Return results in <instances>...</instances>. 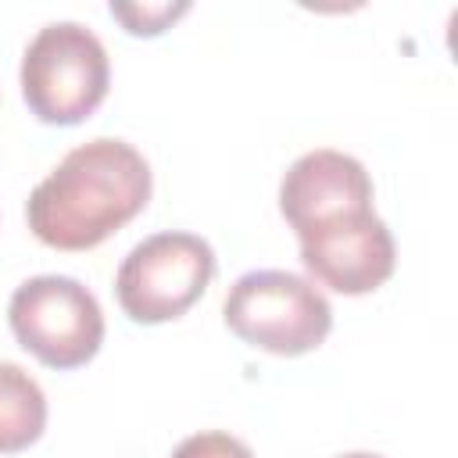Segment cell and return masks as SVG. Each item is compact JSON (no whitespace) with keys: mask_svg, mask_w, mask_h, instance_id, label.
<instances>
[{"mask_svg":"<svg viewBox=\"0 0 458 458\" xmlns=\"http://www.w3.org/2000/svg\"><path fill=\"white\" fill-rule=\"evenodd\" d=\"M172 458H254V454H250V447L243 440H236V437H229L222 429H208V433L186 437L172 451Z\"/></svg>","mask_w":458,"mask_h":458,"instance_id":"obj_10","label":"cell"},{"mask_svg":"<svg viewBox=\"0 0 458 458\" xmlns=\"http://www.w3.org/2000/svg\"><path fill=\"white\" fill-rule=\"evenodd\" d=\"M215 279V250L193 233H154L136 243L114 279L122 311L157 326L186 315Z\"/></svg>","mask_w":458,"mask_h":458,"instance_id":"obj_5","label":"cell"},{"mask_svg":"<svg viewBox=\"0 0 458 458\" xmlns=\"http://www.w3.org/2000/svg\"><path fill=\"white\" fill-rule=\"evenodd\" d=\"M186 11L190 4H111V14L132 36H157L168 29V21H175Z\"/></svg>","mask_w":458,"mask_h":458,"instance_id":"obj_9","label":"cell"},{"mask_svg":"<svg viewBox=\"0 0 458 458\" xmlns=\"http://www.w3.org/2000/svg\"><path fill=\"white\" fill-rule=\"evenodd\" d=\"M47 429V397L14 361H0V454L32 447Z\"/></svg>","mask_w":458,"mask_h":458,"instance_id":"obj_8","label":"cell"},{"mask_svg":"<svg viewBox=\"0 0 458 458\" xmlns=\"http://www.w3.org/2000/svg\"><path fill=\"white\" fill-rule=\"evenodd\" d=\"M340 458H379V454H369V451H351V454H340Z\"/></svg>","mask_w":458,"mask_h":458,"instance_id":"obj_11","label":"cell"},{"mask_svg":"<svg viewBox=\"0 0 458 458\" xmlns=\"http://www.w3.org/2000/svg\"><path fill=\"white\" fill-rule=\"evenodd\" d=\"M14 340L50 369H79L104 344V311L72 276H32L7 304Z\"/></svg>","mask_w":458,"mask_h":458,"instance_id":"obj_4","label":"cell"},{"mask_svg":"<svg viewBox=\"0 0 458 458\" xmlns=\"http://www.w3.org/2000/svg\"><path fill=\"white\" fill-rule=\"evenodd\" d=\"M304 268L329 290L358 297L379 290L394 276V236L376 211H358L301 233Z\"/></svg>","mask_w":458,"mask_h":458,"instance_id":"obj_6","label":"cell"},{"mask_svg":"<svg viewBox=\"0 0 458 458\" xmlns=\"http://www.w3.org/2000/svg\"><path fill=\"white\" fill-rule=\"evenodd\" d=\"M150 200V165L125 140H89L32 190L29 229L54 250H89L132 222Z\"/></svg>","mask_w":458,"mask_h":458,"instance_id":"obj_1","label":"cell"},{"mask_svg":"<svg viewBox=\"0 0 458 458\" xmlns=\"http://www.w3.org/2000/svg\"><path fill=\"white\" fill-rule=\"evenodd\" d=\"M111 86L107 50L79 21L43 25L21 57V97L47 125H79Z\"/></svg>","mask_w":458,"mask_h":458,"instance_id":"obj_2","label":"cell"},{"mask_svg":"<svg viewBox=\"0 0 458 458\" xmlns=\"http://www.w3.org/2000/svg\"><path fill=\"white\" fill-rule=\"evenodd\" d=\"M225 326L268 354H308L333 329V308L318 286L283 268L243 272L222 304Z\"/></svg>","mask_w":458,"mask_h":458,"instance_id":"obj_3","label":"cell"},{"mask_svg":"<svg viewBox=\"0 0 458 458\" xmlns=\"http://www.w3.org/2000/svg\"><path fill=\"white\" fill-rule=\"evenodd\" d=\"M279 211L293 233H311L326 222L372 211V179L365 165L340 150L301 154L279 182Z\"/></svg>","mask_w":458,"mask_h":458,"instance_id":"obj_7","label":"cell"}]
</instances>
